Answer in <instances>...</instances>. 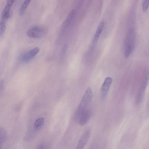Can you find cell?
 <instances>
[{"instance_id":"15","label":"cell","mask_w":149,"mask_h":149,"mask_svg":"<svg viewBox=\"0 0 149 149\" xmlns=\"http://www.w3.org/2000/svg\"><path fill=\"white\" fill-rule=\"evenodd\" d=\"M6 22L1 20L0 23V37L1 38L4 33L6 29Z\"/></svg>"},{"instance_id":"7","label":"cell","mask_w":149,"mask_h":149,"mask_svg":"<svg viewBox=\"0 0 149 149\" xmlns=\"http://www.w3.org/2000/svg\"><path fill=\"white\" fill-rule=\"evenodd\" d=\"M90 135V132L89 130L85 131L79 141L75 149H83L89 139Z\"/></svg>"},{"instance_id":"8","label":"cell","mask_w":149,"mask_h":149,"mask_svg":"<svg viewBox=\"0 0 149 149\" xmlns=\"http://www.w3.org/2000/svg\"><path fill=\"white\" fill-rule=\"evenodd\" d=\"M14 1V0L8 1L2 11L1 20L6 22V21L9 17L10 11Z\"/></svg>"},{"instance_id":"13","label":"cell","mask_w":149,"mask_h":149,"mask_svg":"<svg viewBox=\"0 0 149 149\" xmlns=\"http://www.w3.org/2000/svg\"><path fill=\"white\" fill-rule=\"evenodd\" d=\"M44 122V118H39L35 122L34 124V128L35 131L39 130L43 126Z\"/></svg>"},{"instance_id":"11","label":"cell","mask_w":149,"mask_h":149,"mask_svg":"<svg viewBox=\"0 0 149 149\" xmlns=\"http://www.w3.org/2000/svg\"><path fill=\"white\" fill-rule=\"evenodd\" d=\"M75 13V10L74 9L70 12L63 23L62 28L65 29L68 27L74 16Z\"/></svg>"},{"instance_id":"14","label":"cell","mask_w":149,"mask_h":149,"mask_svg":"<svg viewBox=\"0 0 149 149\" xmlns=\"http://www.w3.org/2000/svg\"><path fill=\"white\" fill-rule=\"evenodd\" d=\"M6 139V133L5 130L3 127L0 128V142L1 146L5 142Z\"/></svg>"},{"instance_id":"5","label":"cell","mask_w":149,"mask_h":149,"mask_svg":"<svg viewBox=\"0 0 149 149\" xmlns=\"http://www.w3.org/2000/svg\"><path fill=\"white\" fill-rule=\"evenodd\" d=\"M40 49L38 47H34L23 54L20 60L23 62H26L34 57L39 52Z\"/></svg>"},{"instance_id":"1","label":"cell","mask_w":149,"mask_h":149,"mask_svg":"<svg viewBox=\"0 0 149 149\" xmlns=\"http://www.w3.org/2000/svg\"><path fill=\"white\" fill-rule=\"evenodd\" d=\"M92 93L91 89L88 88L86 91L78 105L74 115V119L77 122L82 113L87 109V108L92 99Z\"/></svg>"},{"instance_id":"4","label":"cell","mask_w":149,"mask_h":149,"mask_svg":"<svg viewBox=\"0 0 149 149\" xmlns=\"http://www.w3.org/2000/svg\"><path fill=\"white\" fill-rule=\"evenodd\" d=\"M105 22L104 20L102 21L99 23L94 34L92 44L89 49L90 52H93L94 51L95 45L105 26Z\"/></svg>"},{"instance_id":"10","label":"cell","mask_w":149,"mask_h":149,"mask_svg":"<svg viewBox=\"0 0 149 149\" xmlns=\"http://www.w3.org/2000/svg\"><path fill=\"white\" fill-rule=\"evenodd\" d=\"M90 116V112L89 110L87 109L81 114L77 122L80 125H84L87 123L89 119Z\"/></svg>"},{"instance_id":"9","label":"cell","mask_w":149,"mask_h":149,"mask_svg":"<svg viewBox=\"0 0 149 149\" xmlns=\"http://www.w3.org/2000/svg\"><path fill=\"white\" fill-rule=\"evenodd\" d=\"M148 78V74H146L142 81L138 96L137 97L136 102L137 103H140L142 100L144 92L147 85Z\"/></svg>"},{"instance_id":"3","label":"cell","mask_w":149,"mask_h":149,"mask_svg":"<svg viewBox=\"0 0 149 149\" xmlns=\"http://www.w3.org/2000/svg\"><path fill=\"white\" fill-rule=\"evenodd\" d=\"M47 31V29L45 27L35 26L31 27L27 30L26 34L30 38H40L46 34Z\"/></svg>"},{"instance_id":"16","label":"cell","mask_w":149,"mask_h":149,"mask_svg":"<svg viewBox=\"0 0 149 149\" xmlns=\"http://www.w3.org/2000/svg\"><path fill=\"white\" fill-rule=\"evenodd\" d=\"M149 6V0L144 1L142 4V10L145 12L147 10Z\"/></svg>"},{"instance_id":"6","label":"cell","mask_w":149,"mask_h":149,"mask_svg":"<svg viewBox=\"0 0 149 149\" xmlns=\"http://www.w3.org/2000/svg\"><path fill=\"white\" fill-rule=\"evenodd\" d=\"M112 82V79L110 77H107L105 79L100 90L101 97L102 100H104L106 97Z\"/></svg>"},{"instance_id":"12","label":"cell","mask_w":149,"mask_h":149,"mask_svg":"<svg viewBox=\"0 0 149 149\" xmlns=\"http://www.w3.org/2000/svg\"><path fill=\"white\" fill-rule=\"evenodd\" d=\"M31 1L30 0H25L23 2L19 9V13L20 15L24 14Z\"/></svg>"},{"instance_id":"2","label":"cell","mask_w":149,"mask_h":149,"mask_svg":"<svg viewBox=\"0 0 149 149\" xmlns=\"http://www.w3.org/2000/svg\"><path fill=\"white\" fill-rule=\"evenodd\" d=\"M135 32L133 29H130L125 38L124 45V56L127 58L133 51L135 45Z\"/></svg>"}]
</instances>
